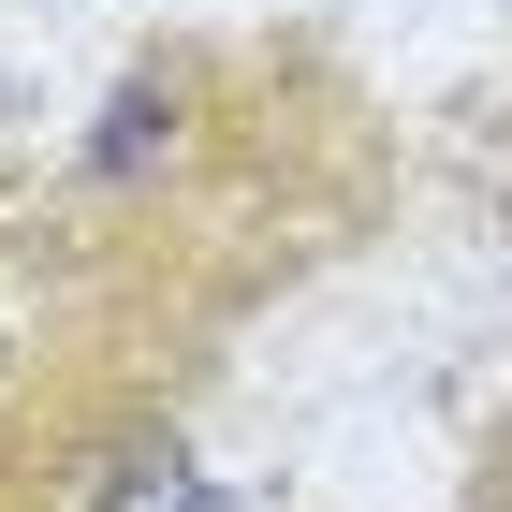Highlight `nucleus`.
<instances>
[{"mask_svg": "<svg viewBox=\"0 0 512 512\" xmlns=\"http://www.w3.org/2000/svg\"><path fill=\"white\" fill-rule=\"evenodd\" d=\"M483 512H512V410H498V439H483V483H469Z\"/></svg>", "mask_w": 512, "mask_h": 512, "instance_id": "nucleus-1", "label": "nucleus"}, {"mask_svg": "<svg viewBox=\"0 0 512 512\" xmlns=\"http://www.w3.org/2000/svg\"><path fill=\"white\" fill-rule=\"evenodd\" d=\"M15 395H30V352H15V322H0V410H15Z\"/></svg>", "mask_w": 512, "mask_h": 512, "instance_id": "nucleus-2", "label": "nucleus"}]
</instances>
